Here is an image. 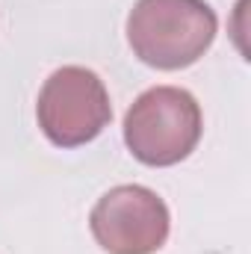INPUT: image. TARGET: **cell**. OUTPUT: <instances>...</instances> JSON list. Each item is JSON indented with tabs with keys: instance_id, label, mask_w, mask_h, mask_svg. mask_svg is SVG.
Masks as SVG:
<instances>
[{
	"instance_id": "1",
	"label": "cell",
	"mask_w": 251,
	"mask_h": 254,
	"mask_svg": "<svg viewBox=\"0 0 251 254\" xmlns=\"http://www.w3.org/2000/svg\"><path fill=\"white\" fill-rule=\"evenodd\" d=\"M125 33L139 63L157 71H181L213 48L219 18L207 0H136Z\"/></svg>"
},
{
	"instance_id": "2",
	"label": "cell",
	"mask_w": 251,
	"mask_h": 254,
	"mask_svg": "<svg viewBox=\"0 0 251 254\" xmlns=\"http://www.w3.org/2000/svg\"><path fill=\"white\" fill-rule=\"evenodd\" d=\"M127 151L151 169L184 163L198 148L204 116L195 95L181 86H154L142 92L125 116Z\"/></svg>"
},
{
	"instance_id": "3",
	"label": "cell",
	"mask_w": 251,
	"mask_h": 254,
	"mask_svg": "<svg viewBox=\"0 0 251 254\" xmlns=\"http://www.w3.org/2000/svg\"><path fill=\"white\" fill-rule=\"evenodd\" d=\"M36 122L57 148H80L113 122V104L104 80L83 65L57 68L36 101Z\"/></svg>"
},
{
	"instance_id": "4",
	"label": "cell",
	"mask_w": 251,
	"mask_h": 254,
	"mask_svg": "<svg viewBox=\"0 0 251 254\" xmlns=\"http://www.w3.org/2000/svg\"><path fill=\"white\" fill-rule=\"evenodd\" d=\"M89 228L107 254H157L169 240L172 216L154 190L122 184L98 198Z\"/></svg>"
}]
</instances>
